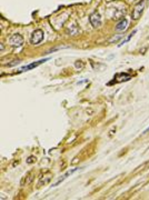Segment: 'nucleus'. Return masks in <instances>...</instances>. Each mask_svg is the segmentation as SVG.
Listing matches in <instances>:
<instances>
[{"label":"nucleus","instance_id":"obj_1","mask_svg":"<svg viewBox=\"0 0 149 200\" xmlns=\"http://www.w3.org/2000/svg\"><path fill=\"white\" fill-rule=\"evenodd\" d=\"M146 2L145 0H139L137 4L135 5L134 10L131 12V19L132 20H138L140 17H141L142 12H144V9H145Z\"/></svg>","mask_w":149,"mask_h":200},{"label":"nucleus","instance_id":"obj_2","mask_svg":"<svg viewBox=\"0 0 149 200\" xmlns=\"http://www.w3.org/2000/svg\"><path fill=\"white\" fill-rule=\"evenodd\" d=\"M8 44L10 45L11 47H20L22 44H23V37L19 33H16V35H12L8 38Z\"/></svg>","mask_w":149,"mask_h":200},{"label":"nucleus","instance_id":"obj_3","mask_svg":"<svg viewBox=\"0 0 149 200\" xmlns=\"http://www.w3.org/2000/svg\"><path fill=\"white\" fill-rule=\"evenodd\" d=\"M44 40V31L40 29L35 30L33 33H31V37H30V42L33 45H38L40 44L41 41Z\"/></svg>","mask_w":149,"mask_h":200},{"label":"nucleus","instance_id":"obj_4","mask_svg":"<svg viewBox=\"0 0 149 200\" xmlns=\"http://www.w3.org/2000/svg\"><path fill=\"white\" fill-rule=\"evenodd\" d=\"M52 178V174H51L50 171H47V172H45L42 175L40 176L39 180H38V188H41V187H44L46 186L47 183H49V181L51 180Z\"/></svg>","mask_w":149,"mask_h":200},{"label":"nucleus","instance_id":"obj_5","mask_svg":"<svg viewBox=\"0 0 149 200\" xmlns=\"http://www.w3.org/2000/svg\"><path fill=\"white\" fill-rule=\"evenodd\" d=\"M89 20H90V23L92 25L94 28H98V27H100V25H101V18H100L99 12H97V11H95V12L91 14Z\"/></svg>","mask_w":149,"mask_h":200},{"label":"nucleus","instance_id":"obj_6","mask_svg":"<svg viewBox=\"0 0 149 200\" xmlns=\"http://www.w3.org/2000/svg\"><path fill=\"white\" fill-rule=\"evenodd\" d=\"M49 60V58H46V59H41V60H38V61H35L33 62V63H30V65L28 66H25V67H22L21 70L19 71V72H25V71H28V70H31L33 69V68H36V67H38V66H40L41 63H44V62L48 61Z\"/></svg>","mask_w":149,"mask_h":200},{"label":"nucleus","instance_id":"obj_7","mask_svg":"<svg viewBox=\"0 0 149 200\" xmlns=\"http://www.w3.org/2000/svg\"><path fill=\"white\" fill-rule=\"evenodd\" d=\"M131 75L129 73H126V72H120V73H117L113 80H115V82H125V81H128V80L131 79Z\"/></svg>","mask_w":149,"mask_h":200},{"label":"nucleus","instance_id":"obj_8","mask_svg":"<svg viewBox=\"0 0 149 200\" xmlns=\"http://www.w3.org/2000/svg\"><path fill=\"white\" fill-rule=\"evenodd\" d=\"M79 169H80V168H75V169H71V170L67 171V172H66L65 175H62L61 177H60V178H59L58 180H57V181H56L55 183L52 185V187H57V186H58V185H60V183H61V182L64 181L65 179H67V178H68V177H69L70 175H73V174H75V172H76V171H78V170H79Z\"/></svg>","mask_w":149,"mask_h":200},{"label":"nucleus","instance_id":"obj_9","mask_svg":"<svg viewBox=\"0 0 149 200\" xmlns=\"http://www.w3.org/2000/svg\"><path fill=\"white\" fill-rule=\"evenodd\" d=\"M128 27V20L127 19H123L121 21H119L116 26V30L117 31H124V30L127 29Z\"/></svg>","mask_w":149,"mask_h":200},{"label":"nucleus","instance_id":"obj_10","mask_svg":"<svg viewBox=\"0 0 149 200\" xmlns=\"http://www.w3.org/2000/svg\"><path fill=\"white\" fill-rule=\"evenodd\" d=\"M136 32H137V30H134V31H132V32H131L130 35H129V36H128V38H127V39H125L124 41H123V42H121V44L119 45V47H121V46H123V45H125V44H126V42H128V41H129V40L131 39V37L134 36V35H135V33H136Z\"/></svg>","mask_w":149,"mask_h":200},{"label":"nucleus","instance_id":"obj_11","mask_svg":"<svg viewBox=\"0 0 149 200\" xmlns=\"http://www.w3.org/2000/svg\"><path fill=\"white\" fill-rule=\"evenodd\" d=\"M121 38H123V36H115L113 38H111V39L109 40V42H111V44H113V42H116V41L120 40Z\"/></svg>","mask_w":149,"mask_h":200},{"label":"nucleus","instance_id":"obj_12","mask_svg":"<svg viewBox=\"0 0 149 200\" xmlns=\"http://www.w3.org/2000/svg\"><path fill=\"white\" fill-rule=\"evenodd\" d=\"M18 63H20V60H16V61H12V63H7V67H14V66L18 65Z\"/></svg>","mask_w":149,"mask_h":200},{"label":"nucleus","instance_id":"obj_13","mask_svg":"<svg viewBox=\"0 0 149 200\" xmlns=\"http://www.w3.org/2000/svg\"><path fill=\"white\" fill-rule=\"evenodd\" d=\"M35 159H36L35 157H30V158H28V159H27V162H28V164H33V161H35Z\"/></svg>","mask_w":149,"mask_h":200},{"label":"nucleus","instance_id":"obj_14","mask_svg":"<svg viewBox=\"0 0 149 200\" xmlns=\"http://www.w3.org/2000/svg\"><path fill=\"white\" fill-rule=\"evenodd\" d=\"M148 131H149V128H147V129H146V130L144 131V134H146V132H148Z\"/></svg>","mask_w":149,"mask_h":200}]
</instances>
